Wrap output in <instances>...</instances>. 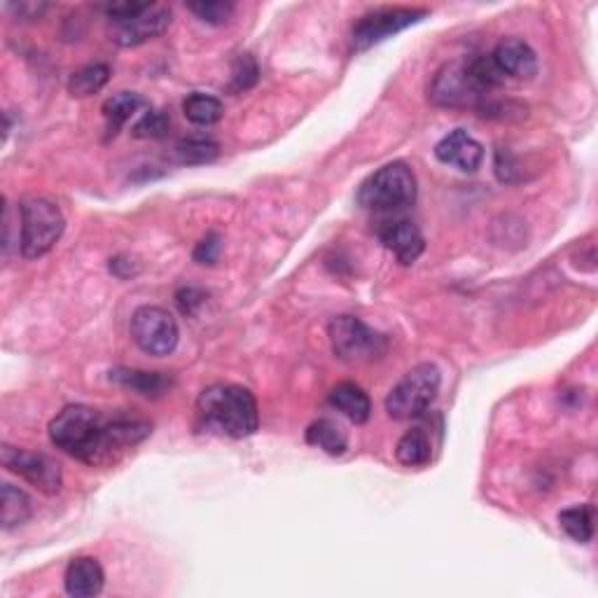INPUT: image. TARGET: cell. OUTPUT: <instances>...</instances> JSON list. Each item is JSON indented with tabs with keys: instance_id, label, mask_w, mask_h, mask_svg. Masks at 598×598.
<instances>
[{
	"instance_id": "6da1fadb",
	"label": "cell",
	"mask_w": 598,
	"mask_h": 598,
	"mask_svg": "<svg viewBox=\"0 0 598 598\" xmlns=\"http://www.w3.org/2000/svg\"><path fill=\"white\" fill-rule=\"evenodd\" d=\"M152 426L143 419H106L99 409L68 405L50 423V440L64 454L94 468L115 465L124 454L148 440Z\"/></svg>"
},
{
	"instance_id": "7a4b0ae2",
	"label": "cell",
	"mask_w": 598,
	"mask_h": 598,
	"mask_svg": "<svg viewBox=\"0 0 598 598\" xmlns=\"http://www.w3.org/2000/svg\"><path fill=\"white\" fill-rule=\"evenodd\" d=\"M194 414H197V428L201 433L232 437V440L255 435L260 428L255 395L236 384L204 388L197 398Z\"/></svg>"
},
{
	"instance_id": "3957f363",
	"label": "cell",
	"mask_w": 598,
	"mask_h": 598,
	"mask_svg": "<svg viewBox=\"0 0 598 598\" xmlns=\"http://www.w3.org/2000/svg\"><path fill=\"white\" fill-rule=\"evenodd\" d=\"M419 183L405 162H391L360 185L358 204L374 213H400L416 204Z\"/></svg>"
},
{
	"instance_id": "277c9868",
	"label": "cell",
	"mask_w": 598,
	"mask_h": 598,
	"mask_svg": "<svg viewBox=\"0 0 598 598\" xmlns=\"http://www.w3.org/2000/svg\"><path fill=\"white\" fill-rule=\"evenodd\" d=\"M442 374L435 365L421 363L409 370L386 398V412L395 421L419 419L440 393Z\"/></svg>"
},
{
	"instance_id": "5b68a950",
	"label": "cell",
	"mask_w": 598,
	"mask_h": 598,
	"mask_svg": "<svg viewBox=\"0 0 598 598\" xmlns=\"http://www.w3.org/2000/svg\"><path fill=\"white\" fill-rule=\"evenodd\" d=\"M19 215H22L19 248H22L26 260H38V257L50 253L66 229L61 208L50 199L33 197L24 201L22 208H19Z\"/></svg>"
},
{
	"instance_id": "8992f818",
	"label": "cell",
	"mask_w": 598,
	"mask_h": 598,
	"mask_svg": "<svg viewBox=\"0 0 598 598\" xmlns=\"http://www.w3.org/2000/svg\"><path fill=\"white\" fill-rule=\"evenodd\" d=\"M332 351L344 363H365L386 351V337L356 316H339L328 328Z\"/></svg>"
},
{
	"instance_id": "52a82bcc",
	"label": "cell",
	"mask_w": 598,
	"mask_h": 598,
	"mask_svg": "<svg viewBox=\"0 0 598 598\" xmlns=\"http://www.w3.org/2000/svg\"><path fill=\"white\" fill-rule=\"evenodd\" d=\"M489 94L472 78L468 59L442 66L430 85V101L442 108H479Z\"/></svg>"
},
{
	"instance_id": "ba28073f",
	"label": "cell",
	"mask_w": 598,
	"mask_h": 598,
	"mask_svg": "<svg viewBox=\"0 0 598 598\" xmlns=\"http://www.w3.org/2000/svg\"><path fill=\"white\" fill-rule=\"evenodd\" d=\"M131 339L148 356H169L180 339L178 321L162 307H141L131 316Z\"/></svg>"
},
{
	"instance_id": "9c48e42d",
	"label": "cell",
	"mask_w": 598,
	"mask_h": 598,
	"mask_svg": "<svg viewBox=\"0 0 598 598\" xmlns=\"http://www.w3.org/2000/svg\"><path fill=\"white\" fill-rule=\"evenodd\" d=\"M426 17L428 10L423 8H379L367 12L353 29V47L356 50H370V47L384 43L386 38L419 24Z\"/></svg>"
},
{
	"instance_id": "30bf717a",
	"label": "cell",
	"mask_w": 598,
	"mask_h": 598,
	"mask_svg": "<svg viewBox=\"0 0 598 598\" xmlns=\"http://www.w3.org/2000/svg\"><path fill=\"white\" fill-rule=\"evenodd\" d=\"M3 465L10 472L26 479L31 486H36L45 496H57L61 486H64L61 465L45 454H33V451L3 444Z\"/></svg>"
},
{
	"instance_id": "8fae6325",
	"label": "cell",
	"mask_w": 598,
	"mask_h": 598,
	"mask_svg": "<svg viewBox=\"0 0 598 598\" xmlns=\"http://www.w3.org/2000/svg\"><path fill=\"white\" fill-rule=\"evenodd\" d=\"M171 24V10L164 5H150L143 15L124 24H115L113 40L120 47H138L148 40L162 36Z\"/></svg>"
},
{
	"instance_id": "7c38bea8",
	"label": "cell",
	"mask_w": 598,
	"mask_h": 598,
	"mask_svg": "<svg viewBox=\"0 0 598 598\" xmlns=\"http://www.w3.org/2000/svg\"><path fill=\"white\" fill-rule=\"evenodd\" d=\"M379 239L388 250H393V255L398 257L400 264H414L419 260L423 250H426V239H423L421 229L414 225L412 220L395 218L381 222Z\"/></svg>"
},
{
	"instance_id": "4fadbf2b",
	"label": "cell",
	"mask_w": 598,
	"mask_h": 598,
	"mask_svg": "<svg viewBox=\"0 0 598 598\" xmlns=\"http://www.w3.org/2000/svg\"><path fill=\"white\" fill-rule=\"evenodd\" d=\"M435 157L458 171L475 173L484 162V145L465 129H454L435 145Z\"/></svg>"
},
{
	"instance_id": "5bb4252c",
	"label": "cell",
	"mask_w": 598,
	"mask_h": 598,
	"mask_svg": "<svg viewBox=\"0 0 598 598\" xmlns=\"http://www.w3.org/2000/svg\"><path fill=\"white\" fill-rule=\"evenodd\" d=\"M491 59L496 61L500 73L512 80H533L538 73V57L531 50V45L521 38H507L498 43Z\"/></svg>"
},
{
	"instance_id": "9a60e30c",
	"label": "cell",
	"mask_w": 598,
	"mask_h": 598,
	"mask_svg": "<svg viewBox=\"0 0 598 598\" xmlns=\"http://www.w3.org/2000/svg\"><path fill=\"white\" fill-rule=\"evenodd\" d=\"M66 594L75 598H92L99 596L106 584V573H103L101 563L94 556H78L68 563L66 575Z\"/></svg>"
},
{
	"instance_id": "2e32d148",
	"label": "cell",
	"mask_w": 598,
	"mask_h": 598,
	"mask_svg": "<svg viewBox=\"0 0 598 598\" xmlns=\"http://www.w3.org/2000/svg\"><path fill=\"white\" fill-rule=\"evenodd\" d=\"M330 405L353 423H365L372 414V402L363 388L353 381H342L330 391Z\"/></svg>"
},
{
	"instance_id": "e0dca14e",
	"label": "cell",
	"mask_w": 598,
	"mask_h": 598,
	"mask_svg": "<svg viewBox=\"0 0 598 598\" xmlns=\"http://www.w3.org/2000/svg\"><path fill=\"white\" fill-rule=\"evenodd\" d=\"M110 381L131 388V391L145 395V398H159L171 388V377H166L162 372L127 370V367H117V370L110 372Z\"/></svg>"
},
{
	"instance_id": "ac0fdd59",
	"label": "cell",
	"mask_w": 598,
	"mask_h": 598,
	"mask_svg": "<svg viewBox=\"0 0 598 598\" xmlns=\"http://www.w3.org/2000/svg\"><path fill=\"white\" fill-rule=\"evenodd\" d=\"M395 458L405 465V468H426L433 458V442L423 428H412L400 437L398 447H395Z\"/></svg>"
},
{
	"instance_id": "d6986e66",
	"label": "cell",
	"mask_w": 598,
	"mask_h": 598,
	"mask_svg": "<svg viewBox=\"0 0 598 598\" xmlns=\"http://www.w3.org/2000/svg\"><path fill=\"white\" fill-rule=\"evenodd\" d=\"M145 106H148V103H145L143 96L136 92H120L115 94L113 99L103 103V117H106V124H108V136L115 138L120 134L124 124H127L131 117Z\"/></svg>"
},
{
	"instance_id": "ffe728a7",
	"label": "cell",
	"mask_w": 598,
	"mask_h": 598,
	"mask_svg": "<svg viewBox=\"0 0 598 598\" xmlns=\"http://www.w3.org/2000/svg\"><path fill=\"white\" fill-rule=\"evenodd\" d=\"M307 442L311 447L323 449L330 456H342L349 449V435L332 419H318L307 428Z\"/></svg>"
},
{
	"instance_id": "44dd1931",
	"label": "cell",
	"mask_w": 598,
	"mask_h": 598,
	"mask_svg": "<svg viewBox=\"0 0 598 598\" xmlns=\"http://www.w3.org/2000/svg\"><path fill=\"white\" fill-rule=\"evenodd\" d=\"M33 514V503L22 489L12 484H3V498H0V524L5 531L26 524Z\"/></svg>"
},
{
	"instance_id": "7402d4cb",
	"label": "cell",
	"mask_w": 598,
	"mask_h": 598,
	"mask_svg": "<svg viewBox=\"0 0 598 598\" xmlns=\"http://www.w3.org/2000/svg\"><path fill=\"white\" fill-rule=\"evenodd\" d=\"M108 80H110L108 64L85 66L71 75V80H68V92L78 96V99H87V96L99 94L101 89L108 85Z\"/></svg>"
},
{
	"instance_id": "603a6c76",
	"label": "cell",
	"mask_w": 598,
	"mask_h": 598,
	"mask_svg": "<svg viewBox=\"0 0 598 598\" xmlns=\"http://www.w3.org/2000/svg\"><path fill=\"white\" fill-rule=\"evenodd\" d=\"M559 524L568 538L582 542V545L594 538V510L589 505H575L563 510L559 514Z\"/></svg>"
},
{
	"instance_id": "cb8c5ba5",
	"label": "cell",
	"mask_w": 598,
	"mask_h": 598,
	"mask_svg": "<svg viewBox=\"0 0 598 598\" xmlns=\"http://www.w3.org/2000/svg\"><path fill=\"white\" fill-rule=\"evenodd\" d=\"M183 113L192 124H199V127H211V124H215L222 117V103L215 99V96L194 92L185 99Z\"/></svg>"
},
{
	"instance_id": "d4e9b609",
	"label": "cell",
	"mask_w": 598,
	"mask_h": 598,
	"mask_svg": "<svg viewBox=\"0 0 598 598\" xmlns=\"http://www.w3.org/2000/svg\"><path fill=\"white\" fill-rule=\"evenodd\" d=\"M218 155H220L218 143L206 141V138H187V141H180L176 145L178 162L187 164V166L208 164V162H213Z\"/></svg>"
},
{
	"instance_id": "484cf974",
	"label": "cell",
	"mask_w": 598,
	"mask_h": 598,
	"mask_svg": "<svg viewBox=\"0 0 598 598\" xmlns=\"http://www.w3.org/2000/svg\"><path fill=\"white\" fill-rule=\"evenodd\" d=\"M257 78H260V68H257V61L250 57V54H241V57L236 59L234 66H232V78H229L227 92H232V94L248 92L250 87H255Z\"/></svg>"
},
{
	"instance_id": "4316f807",
	"label": "cell",
	"mask_w": 598,
	"mask_h": 598,
	"mask_svg": "<svg viewBox=\"0 0 598 598\" xmlns=\"http://www.w3.org/2000/svg\"><path fill=\"white\" fill-rule=\"evenodd\" d=\"M187 10L194 12L201 22L211 26L227 24L234 15V3H222V0H199V3H187Z\"/></svg>"
},
{
	"instance_id": "83f0119b",
	"label": "cell",
	"mask_w": 598,
	"mask_h": 598,
	"mask_svg": "<svg viewBox=\"0 0 598 598\" xmlns=\"http://www.w3.org/2000/svg\"><path fill=\"white\" fill-rule=\"evenodd\" d=\"M169 127H171V120L166 117V113L148 108V113H143L141 120L134 124L131 134L136 138H164Z\"/></svg>"
},
{
	"instance_id": "f1b7e54d",
	"label": "cell",
	"mask_w": 598,
	"mask_h": 598,
	"mask_svg": "<svg viewBox=\"0 0 598 598\" xmlns=\"http://www.w3.org/2000/svg\"><path fill=\"white\" fill-rule=\"evenodd\" d=\"M150 5L152 3H131V0H127V3H110L103 10H106L110 22L124 24V22H131V19H136L138 15H143Z\"/></svg>"
},
{
	"instance_id": "f546056e",
	"label": "cell",
	"mask_w": 598,
	"mask_h": 598,
	"mask_svg": "<svg viewBox=\"0 0 598 598\" xmlns=\"http://www.w3.org/2000/svg\"><path fill=\"white\" fill-rule=\"evenodd\" d=\"M220 250H222V239L220 234L215 232H208L204 239L197 243V248H194L192 257L197 260L199 264H215L220 257Z\"/></svg>"
},
{
	"instance_id": "4dcf8cb0",
	"label": "cell",
	"mask_w": 598,
	"mask_h": 598,
	"mask_svg": "<svg viewBox=\"0 0 598 598\" xmlns=\"http://www.w3.org/2000/svg\"><path fill=\"white\" fill-rule=\"evenodd\" d=\"M176 299H178V307L183 314H194V309L204 302V292L197 288H183V290H178Z\"/></svg>"
},
{
	"instance_id": "1f68e13d",
	"label": "cell",
	"mask_w": 598,
	"mask_h": 598,
	"mask_svg": "<svg viewBox=\"0 0 598 598\" xmlns=\"http://www.w3.org/2000/svg\"><path fill=\"white\" fill-rule=\"evenodd\" d=\"M12 12H17L19 19H40L43 12L47 10L45 3H19V5H10Z\"/></svg>"
}]
</instances>
